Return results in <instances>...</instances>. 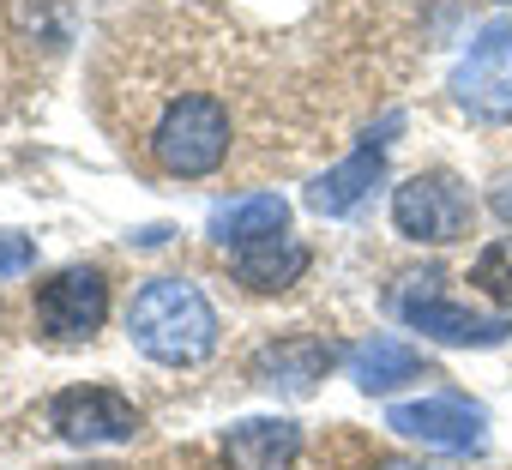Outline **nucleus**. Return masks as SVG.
Returning a JSON list of instances; mask_svg holds the SVG:
<instances>
[{
  "instance_id": "obj_18",
  "label": "nucleus",
  "mask_w": 512,
  "mask_h": 470,
  "mask_svg": "<svg viewBox=\"0 0 512 470\" xmlns=\"http://www.w3.org/2000/svg\"><path fill=\"white\" fill-rule=\"evenodd\" d=\"M380 470H434V464H410V458H392V464H380Z\"/></svg>"
},
{
  "instance_id": "obj_9",
  "label": "nucleus",
  "mask_w": 512,
  "mask_h": 470,
  "mask_svg": "<svg viewBox=\"0 0 512 470\" xmlns=\"http://www.w3.org/2000/svg\"><path fill=\"white\" fill-rule=\"evenodd\" d=\"M392 127V121H386ZM380 127V133H386ZM380 133H368L362 139V151H350L338 169H326L320 181H308V211L314 217H350L368 193H374V181L386 175V139Z\"/></svg>"
},
{
  "instance_id": "obj_17",
  "label": "nucleus",
  "mask_w": 512,
  "mask_h": 470,
  "mask_svg": "<svg viewBox=\"0 0 512 470\" xmlns=\"http://www.w3.org/2000/svg\"><path fill=\"white\" fill-rule=\"evenodd\" d=\"M488 205H494V217H500V223H512V175L494 187V199H488Z\"/></svg>"
},
{
  "instance_id": "obj_11",
  "label": "nucleus",
  "mask_w": 512,
  "mask_h": 470,
  "mask_svg": "<svg viewBox=\"0 0 512 470\" xmlns=\"http://www.w3.org/2000/svg\"><path fill=\"white\" fill-rule=\"evenodd\" d=\"M332 362H338V350L320 344V338H278V344H266L253 356V380L272 386V392H314V380Z\"/></svg>"
},
{
  "instance_id": "obj_4",
  "label": "nucleus",
  "mask_w": 512,
  "mask_h": 470,
  "mask_svg": "<svg viewBox=\"0 0 512 470\" xmlns=\"http://www.w3.org/2000/svg\"><path fill=\"white\" fill-rule=\"evenodd\" d=\"M470 223H476V199L452 169H422L392 187V229L404 242L446 248L458 235H470Z\"/></svg>"
},
{
  "instance_id": "obj_10",
  "label": "nucleus",
  "mask_w": 512,
  "mask_h": 470,
  "mask_svg": "<svg viewBox=\"0 0 512 470\" xmlns=\"http://www.w3.org/2000/svg\"><path fill=\"white\" fill-rule=\"evenodd\" d=\"M296 452H302V428L284 416H247L223 434L229 470H296Z\"/></svg>"
},
{
  "instance_id": "obj_16",
  "label": "nucleus",
  "mask_w": 512,
  "mask_h": 470,
  "mask_svg": "<svg viewBox=\"0 0 512 470\" xmlns=\"http://www.w3.org/2000/svg\"><path fill=\"white\" fill-rule=\"evenodd\" d=\"M37 266V242L31 235H13V229H0V278H19Z\"/></svg>"
},
{
  "instance_id": "obj_6",
  "label": "nucleus",
  "mask_w": 512,
  "mask_h": 470,
  "mask_svg": "<svg viewBox=\"0 0 512 470\" xmlns=\"http://www.w3.org/2000/svg\"><path fill=\"white\" fill-rule=\"evenodd\" d=\"M49 428L73 446H127L139 434V410L109 386H67L49 398Z\"/></svg>"
},
{
  "instance_id": "obj_7",
  "label": "nucleus",
  "mask_w": 512,
  "mask_h": 470,
  "mask_svg": "<svg viewBox=\"0 0 512 470\" xmlns=\"http://www.w3.org/2000/svg\"><path fill=\"white\" fill-rule=\"evenodd\" d=\"M386 428L404 434V440H422V446H434V452H482V440H488L482 404H470V398H458V392L416 398V404H392V410H386Z\"/></svg>"
},
{
  "instance_id": "obj_8",
  "label": "nucleus",
  "mask_w": 512,
  "mask_h": 470,
  "mask_svg": "<svg viewBox=\"0 0 512 470\" xmlns=\"http://www.w3.org/2000/svg\"><path fill=\"white\" fill-rule=\"evenodd\" d=\"M103 314H109V284H103L97 266H67L37 290V326L61 344L91 338L103 326Z\"/></svg>"
},
{
  "instance_id": "obj_2",
  "label": "nucleus",
  "mask_w": 512,
  "mask_h": 470,
  "mask_svg": "<svg viewBox=\"0 0 512 470\" xmlns=\"http://www.w3.org/2000/svg\"><path fill=\"white\" fill-rule=\"evenodd\" d=\"M229 109L211 97V91H187V97H169L163 115L151 121V163L163 175H181V181H199V175H217L223 157H229Z\"/></svg>"
},
{
  "instance_id": "obj_15",
  "label": "nucleus",
  "mask_w": 512,
  "mask_h": 470,
  "mask_svg": "<svg viewBox=\"0 0 512 470\" xmlns=\"http://www.w3.org/2000/svg\"><path fill=\"white\" fill-rule=\"evenodd\" d=\"M470 290L488 296L500 314H512V235H500V242H488L470 266Z\"/></svg>"
},
{
  "instance_id": "obj_1",
  "label": "nucleus",
  "mask_w": 512,
  "mask_h": 470,
  "mask_svg": "<svg viewBox=\"0 0 512 470\" xmlns=\"http://www.w3.org/2000/svg\"><path fill=\"white\" fill-rule=\"evenodd\" d=\"M127 338L163 368H199L217 350V308L187 278H151L127 308Z\"/></svg>"
},
{
  "instance_id": "obj_14",
  "label": "nucleus",
  "mask_w": 512,
  "mask_h": 470,
  "mask_svg": "<svg viewBox=\"0 0 512 470\" xmlns=\"http://www.w3.org/2000/svg\"><path fill=\"white\" fill-rule=\"evenodd\" d=\"M344 368L362 392H398L404 380H422L428 362L422 350H410L404 338H362L356 350H344Z\"/></svg>"
},
{
  "instance_id": "obj_3",
  "label": "nucleus",
  "mask_w": 512,
  "mask_h": 470,
  "mask_svg": "<svg viewBox=\"0 0 512 470\" xmlns=\"http://www.w3.org/2000/svg\"><path fill=\"white\" fill-rule=\"evenodd\" d=\"M398 320L434 344H458V350H488V344H506L512 338V314H476L470 302H452L446 284L434 272L422 278H404V290L392 296Z\"/></svg>"
},
{
  "instance_id": "obj_5",
  "label": "nucleus",
  "mask_w": 512,
  "mask_h": 470,
  "mask_svg": "<svg viewBox=\"0 0 512 470\" xmlns=\"http://www.w3.org/2000/svg\"><path fill=\"white\" fill-rule=\"evenodd\" d=\"M452 97L476 121H512V19H488L470 37L452 73Z\"/></svg>"
},
{
  "instance_id": "obj_12",
  "label": "nucleus",
  "mask_w": 512,
  "mask_h": 470,
  "mask_svg": "<svg viewBox=\"0 0 512 470\" xmlns=\"http://www.w3.org/2000/svg\"><path fill=\"white\" fill-rule=\"evenodd\" d=\"M229 272H235V284H247V290L278 296V290L302 284V272H308V248H302V242H290V235H266V242L235 248Z\"/></svg>"
},
{
  "instance_id": "obj_13",
  "label": "nucleus",
  "mask_w": 512,
  "mask_h": 470,
  "mask_svg": "<svg viewBox=\"0 0 512 470\" xmlns=\"http://www.w3.org/2000/svg\"><path fill=\"white\" fill-rule=\"evenodd\" d=\"M284 223H290V205L278 193H241L211 211L205 235L217 248H247V242H266V235H284Z\"/></svg>"
}]
</instances>
